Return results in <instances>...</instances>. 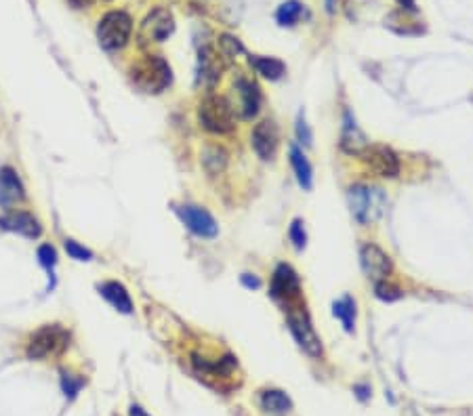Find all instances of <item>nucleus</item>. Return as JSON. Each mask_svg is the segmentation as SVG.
<instances>
[{
  "label": "nucleus",
  "mask_w": 473,
  "mask_h": 416,
  "mask_svg": "<svg viewBox=\"0 0 473 416\" xmlns=\"http://www.w3.org/2000/svg\"><path fill=\"white\" fill-rule=\"evenodd\" d=\"M347 200L351 214L355 216L358 223H372L377 221L383 210H385V194L379 187H370V185H353L347 192Z\"/></svg>",
  "instance_id": "nucleus-1"
},
{
  "label": "nucleus",
  "mask_w": 473,
  "mask_h": 416,
  "mask_svg": "<svg viewBox=\"0 0 473 416\" xmlns=\"http://www.w3.org/2000/svg\"><path fill=\"white\" fill-rule=\"evenodd\" d=\"M198 120L206 131L225 135L236 129V112L232 103L223 97L210 95L206 97L198 108Z\"/></svg>",
  "instance_id": "nucleus-2"
},
{
  "label": "nucleus",
  "mask_w": 473,
  "mask_h": 416,
  "mask_svg": "<svg viewBox=\"0 0 473 416\" xmlns=\"http://www.w3.org/2000/svg\"><path fill=\"white\" fill-rule=\"evenodd\" d=\"M133 82L143 93H162L171 84V68L162 57H145L133 68Z\"/></svg>",
  "instance_id": "nucleus-3"
},
{
  "label": "nucleus",
  "mask_w": 473,
  "mask_h": 416,
  "mask_svg": "<svg viewBox=\"0 0 473 416\" xmlns=\"http://www.w3.org/2000/svg\"><path fill=\"white\" fill-rule=\"evenodd\" d=\"M131 32H133V19L125 11H112L99 21L97 38L103 49L118 51L129 42Z\"/></svg>",
  "instance_id": "nucleus-4"
},
{
  "label": "nucleus",
  "mask_w": 473,
  "mask_h": 416,
  "mask_svg": "<svg viewBox=\"0 0 473 416\" xmlns=\"http://www.w3.org/2000/svg\"><path fill=\"white\" fill-rule=\"evenodd\" d=\"M69 343V335L59 324H47L40 330H36L28 343V357L30 359H45L49 355L62 353Z\"/></svg>",
  "instance_id": "nucleus-5"
},
{
  "label": "nucleus",
  "mask_w": 473,
  "mask_h": 416,
  "mask_svg": "<svg viewBox=\"0 0 473 416\" xmlns=\"http://www.w3.org/2000/svg\"><path fill=\"white\" fill-rule=\"evenodd\" d=\"M286 320H288V328H290L292 337L297 339V343L303 347L312 357H320L322 355V341L316 335L307 311L305 309H288Z\"/></svg>",
  "instance_id": "nucleus-6"
},
{
  "label": "nucleus",
  "mask_w": 473,
  "mask_h": 416,
  "mask_svg": "<svg viewBox=\"0 0 473 416\" xmlns=\"http://www.w3.org/2000/svg\"><path fill=\"white\" fill-rule=\"evenodd\" d=\"M360 160L364 162V166L377 175V177H385V179H394L400 175V160L398 156L385 147V145H368L362 154Z\"/></svg>",
  "instance_id": "nucleus-7"
},
{
  "label": "nucleus",
  "mask_w": 473,
  "mask_h": 416,
  "mask_svg": "<svg viewBox=\"0 0 473 416\" xmlns=\"http://www.w3.org/2000/svg\"><path fill=\"white\" fill-rule=\"evenodd\" d=\"M173 28H175L173 15L166 8H156V11H152L143 19L141 28H139V40L143 45H147V42H162V40H166L173 34Z\"/></svg>",
  "instance_id": "nucleus-8"
},
{
  "label": "nucleus",
  "mask_w": 473,
  "mask_h": 416,
  "mask_svg": "<svg viewBox=\"0 0 473 416\" xmlns=\"http://www.w3.org/2000/svg\"><path fill=\"white\" fill-rule=\"evenodd\" d=\"M360 263H362L364 274L370 277L372 282H383V279H387V276H389L392 270H394L389 255H387L383 248H379L377 244H366V246H362V250H360Z\"/></svg>",
  "instance_id": "nucleus-9"
},
{
  "label": "nucleus",
  "mask_w": 473,
  "mask_h": 416,
  "mask_svg": "<svg viewBox=\"0 0 473 416\" xmlns=\"http://www.w3.org/2000/svg\"><path fill=\"white\" fill-rule=\"evenodd\" d=\"M234 91L238 97L236 103L232 105L234 112H238L244 120H251L259 112V105H261V93L257 88V84H253L246 78H238L234 84Z\"/></svg>",
  "instance_id": "nucleus-10"
},
{
  "label": "nucleus",
  "mask_w": 473,
  "mask_h": 416,
  "mask_svg": "<svg viewBox=\"0 0 473 416\" xmlns=\"http://www.w3.org/2000/svg\"><path fill=\"white\" fill-rule=\"evenodd\" d=\"M299 292H301V279L299 276L292 272V267L288 265H278V270L273 272L271 277V296L278 299V301H295L299 299Z\"/></svg>",
  "instance_id": "nucleus-11"
},
{
  "label": "nucleus",
  "mask_w": 473,
  "mask_h": 416,
  "mask_svg": "<svg viewBox=\"0 0 473 416\" xmlns=\"http://www.w3.org/2000/svg\"><path fill=\"white\" fill-rule=\"evenodd\" d=\"M177 214L181 216V221L186 223L188 229H192L196 236H203V238H215L219 227L215 223V219L204 210V208L198 207H177Z\"/></svg>",
  "instance_id": "nucleus-12"
},
{
  "label": "nucleus",
  "mask_w": 473,
  "mask_h": 416,
  "mask_svg": "<svg viewBox=\"0 0 473 416\" xmlns=\"http://www.w3.org/2000/svg\"><path fill=\"white\" fill-rule=\"evenodd\" d=\"M0 229L25 236V238H38L42 233V225L38 223V219L30 212L17 210V212H8L0 216Z\"/></svg>",
  "instance_id": "nucleus-13"
},
{
  "label": "nucleus",
  "mask_w": 473,
  "mask_h": 416,
  "mask_svg": "<svg viewBox=\"0 0 473 416\" xmlns=\"http://www.w3.org/2000/svg\"><path fill=\"white\" fill-rule=\"evenodd\" d=\"M253 149L257 151V156L261 160H271L278 151V143H280V137H278V129L271 120H263L259 122L255 129H253Z\"/></svg>",
  "instance_id": "nucleus-14"
},
{
  "label": "nucleus",
  "mask_w": 473,
  "mask_h": 416,
  "mask_svg": "<svg viewBox=\"0 0 473 416\" xmlns=\"http://www.w3.org/2000/svg\"><path fill=\"white\" fill-rule=\"evenodd\" d=\"M23 185L17 177V173L8 166L0 168V207L11 208L23 200Z\"/></svg>",
  "instance_id": "nucleus-15"
},
{
  "label": "nucleus",
  "mask_w": 473,
  "mask_h": 416,
  "mask_svg": "<svg viewBox=\"0 0 473 416\" xmlns=\"http://www.w3.org/2000/svg\"><path fill=\"white\" fill-rule=\"evenodd\" d=\"M370 143L366 141V135L358 129L355 120L351 118L349 112H345V118H343V131H341V147L347 151V154H355L360 156Z\"/></svg>",
  "instance_id": "nucleus-16"
},
{
  "label": "nucleus",
  "mask_w": 473,
  "mask_h": 416,
  "mask_svg": "<svg viewBox=\"0 0 473 416\" xmlns=\"http://www.w3.org/2000/svg\"><path fill=\"white\" fill-rule=\"evenodd\" d=\"M99 292L118 311H122V313H131L133 311V301H131V296H129V292H127V288L122 284H118V282H103L99 286Z\"/></svg>",
  "instance_id": "nucleus-17"
},
{
  "label": "nucleus",
  "mask_w": 473,
  "mask_h": 416,
  "mask_svg": "<svg viewBox=\"0 0 473 416\" xmlns=\"http://www.w3.org/2000/svg\"><path fill=\"white\" fill-rule=\"evenodd\" d=\"M261 406L271 412V415H286V412H290V408H292V402H290V398L284 393V391H280V389H268V391H263V395H261Z\"/></svg>",
  "instance_id": "nucleus-18"
},
{
  "label": "nucleus",
  "mask_w": 473,
  "mask_h": 416,
  "mask_svg": "<svg viewBox=\"0 0 473 416\" xmlns=\"http://www.w3.org/2000/svg\"><path fill=\"white\" fill-rule=\"evenodd\" d=\"M290 164L295 168L299 185L303 190H312V166H309L307 158L303 156V151L297 145H290Z\"/></svg>",
  "instance_id": "nucleus-19"
},
{
  "label": "nucleus",
  "mask_w": 473,
  "mask_h": 416,
  "mask_svg": "<svg viewBox=\"0 0 473 416\" xmlns=\"http://www.w3.org/2000/svg\"><path fill=\"white\" fill-rule=\"evenodd\" d=\"M221 62L219 57L210 51V49H203L200 51V76L206 80L208 86H212L219 78H221Z\"/></svg>",
  "instance_id": "nucleus-20"
},
{
  "label": "nucleus",
  "mask_w": 473,
  "mask_h": 416,
  "mask_svg": "<svg viewBox=\"0 0 473 416\" xmlns=\"http://www.w3.org/2000/svg\"><path fill=\"white\" fill-rule=\"evenodd\" d=\"M251 66L257 69L263 78H270V80H278V78H282L284 76V64L280 62V59H275V57H257V55H253L251 59Z\"/></svg>",
  "instance_id": "nucleus-21"
},
{
  "label": "nucleus",
  "mask_w": 473,
  "mask_h": 416,
  "mask_svg": "<svg viewBox=\"0 0 473 416\" xmlns=\"http://www.w3.org/2000/svg\"><path fill=\"white\" fill-rule=\"evenodd\" d=\"M303 15H305V6L299 0H286L284 4H280L275 19L280 25H295Z\"/></svg>",
  "instance_id": "nucleus-22"
},
{
  "label": "nucleus",
  "mask_w": 473,
  "mask_h": 416,
  "mask_svg": "<svg viewBox=\"0 0 473 416\" xmlns=\"http://www.w3.org/2000/svg\"><path fill=\"white\" fill-rule=\"evenodd\" d=\"M333 313L343 322L347 333H353V324H355V303L351 301V296H343L333 305Z\"/></svg>",
  "instance_id": "nucleus-23"
},
{
  "label": "nucleus",
  "mask_w": 473,
  "mask_h": 416,
  "mask_svg": "<svg viewBox=\"0 0 473 416\" xmlns=\"http://www.w3.org/2000/svg\"><path fill=\"white\" fill-rule=\"evenodd\" d=\"M203 164L210 175L221 173L227 164V154L219 147H206L203 154Z\"/></svg>",
  "instance_id": "nucleus-24"
},
{
  "label": "nucleus",
  "mask_w": 473,
  "mask_h": 416,
  "mask_svg": "<svg viewBox=\"0 0 473 416\" xmlns=\"http://www.w3.org/2000/svg\"><path fill=\"white\" fill-rule=\"evenodd\" d=\"M375 294L383 301H396L402 296V290L394 284H387V279H383V282H375Z\"/></svg>",
  "instance_id": "nucleus-25"
},
{
  "label": "nucleus",
  "mask_w": 473,
  "mask_h": 416,
  "mask_svg": "<svg viewBox=\"0 0 473 416\" xmlns=\"http://www.w3.org/2000/svg\"><path fill=\"white\" fill-rule=\"evenodd\" d=\"M288 236H290V240H292V244H295V248H297V250H303V248H305L307 236H305V229H303L301 219H295V221H292Z\"/></svg>",
  "instance_id": "nucleus-26"
},
{
  "label": "nucleus",
  "mask_w": 473,
  "mask_h": 416,
  "mask_svg": "<svg viewBox=\"0 0 473 416\" xmlns=\"http://www.w3.org/2000/svg\"><path fill=\"white\" fill-rule=\"evenodd\" d=\"M66 250H68L69 257L76 259V261H91V259H93V253H91L89 248L80 246V244L74 242V240H66Z\"/></svg>",
  "instance_id": "nucleus-27"
},
{
  "label": "nucleus",
  "mask_w": 473,
  "mask_h": 416,
  "mask_svg": "<svg viewBox=\"0 0 473 416\" xmlns=\"http://www.w3.org/2000/svg\"><path fill=\"white\" fill-rule=\"evenodd\" d=\"M221 51L227 55V57H236L238 53H242V45L238 42V38H234V36H221Z\"/></svg>",
  "instance_id": "nucleus-28"
},
{
  "label": "nucleus",
  "mask_w": 473,
  "mask_h": 416,
  "mask_svg": "<svg viewBox=\"0 0 473 416\" xmlns=\"http://www.w3.org/2000/svg\"><path fill=\"white\" fill-rule=\"evenodd\" d=\"M38 259H40V263H42L45 267H53V265H55V261H57V253H55V248H53V246L45 244V246H40V248H38Z\"/></svg>",
  "instance_id": "nucleus-29"
},
{
  "label": "nucleus",
  "mask_w": 473,
  "mask_h": 416,
  "mask_svg": "<svg viewBox=\"0 0 473 416\" xmlns=\"http://www.w3.org/2000/svg\"><path fill=\"white\" fill-rule=\"evenodd\" d=\"M297 137L301 143H305V145H312V131L307 129V125H305V118H303V114L299 116V120H297Z\"/></svg>",
  "instance_id": "nucleus-30"
},
{
  "label": "nucleus",
  "mask_w": 473,
  "mask_h": 416,
  "mask_svg": "<svg viewBox=\"0 0 473 416\" xmlns=\"http://www.w3.org/2000/svg\"><path fill=\"white\" fill-rule=\"evenodd\" d=\"M80 385H82V381H76V383H72V376H64V389H66V393L69 395H76V391L80 389Z\"/></svg>",
  "instance_id": "nucleus-31"
},
{
  "label": "nucleus",
  "mask_w": 473,
  "mask_h": 416,
  "mask_svg": "<svg viewBox=\"0 0 473 416\" xmlns=\"http://www.w3.org/2000/svg\"><path fill=\"white\" fill-rule=\"evenodd\" d=\"M242 282H244L249 288H259V286H261V282H259L257 277H249V274H246V276H242Z\"/></svg>",
  "instance_id": "nucleus-32"
},
{
  "label": "nucleus",
  "mask_w": 473,
  "mask_h": 416,
  "mask_svg": "<svg viewBox=\"0 0 473 416\" xmlns=\"http://www.w3.org/2000/svg\"><path fill=\"white\" fill-rule=\"evenodd\" d=\"M398 2H400V4H402L404 8H408V11H412V13L416 11V4H414V0H398Z\"/></svg>",
  "instance_id": "nucleus-33"
},
{
  "label": "nucleus",
  "mask_w": 473,
  "mask_h": 416,
  "mask_svg": "<svg viewBox=\"0 0 473 416\" xmlns=\"http://www.w3.org/2000/svg\"><path fill=\"white\" fill-rule=\"evenodd\" d=\"M129 416H149V415H147L145 410H141L139 406H133V408H131V415Z\"/></svg>",
  "instance_id": "nucleus-34"
},
{
  "label": "nucleus",
  "mask_w": 473,
  "mask_h": 416,
  "mask_svg": "<svg viewBox=\"0 0 473 416\" xmlns=\"http://www.w3.org/2000/svg\"><path fill=\"white\" fill-rule=\"evenodd\" d=\"M326 8H329V13H333L335 11V0H326Z\"/></svg>",
  "instance_id": "nucleus-35"
}]
</instances>
